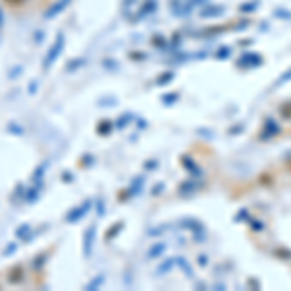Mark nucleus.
Wrapping results in <instances>:
<instances>
[{
  "label": "nucleus",
  "instance_id": "f257e3e1",
  "mask_svg": "<svg viewBox=\"0 0 291 291\" xmlns=\"http://www.w3.org/2000/svg\"><path fill=\"white\" fill-rule=\"evenodd\" d=\"M64 49V35L63 33H59L56 35V39H54V43H52V47L49 49V52L45 54V59H43V70H49L52 64H54V61L59 59V54L63 52Z\"/></svg>",
  "mask_w": 291,
  "mask_h": 291
},
{
  "label": "nucleus",
  "instance_id": "f03ea898",
  "mask_svg": "<svg viewBox=\"0 0 291 291\" xmlns=\"http://www.w3.org/2000/svg\"><path fill=\"white\" fill-rule=\"evenodd\" d=\"M26 278V268L24 264H14L10 270H8V281L12 283V285H18V283H22Z\"/></svg>",
  "mask_w": 291,
  "mask_h": 291
},
{
  "label": "nucleus",
  "instance_id": "7ed1b4c3",
  "mask_svg": "<svg viewBox=\"0 0 291 291\" xmlns=\"http://www.w3.org/2000/svg\"><path fill=\"white\" fill-rule=\"evenodd\" d=\"M70 2H72V0H56L47 12H43V20H52L54 16H59L61 12H64V8H68Z\"/></svg>",
  "mask_w": 291,
  "mask_h": 291
},
{
  "label": "nucleus",
  "instance_id": "20e7f679",
  "mask_svg": "<svg viewBox=\"0 0 291 291\" xmlns=\"http://www.w3.org/2000/svg\"><path fill=\"white\" fill-rule=\"evenodd\" d=\"M41 192H43V187H37V185H29V187H26V192H24V202L35 204L39 198H41Z\"/></svg>",
  "mask_w": 291,
  "mask_h": 291
},
{
  "label": "nucleus",
  "instance_id": "39448f33",
  "mask_svg": "<svg viewBox=\"0 0 291 291\" xmlns=\"http://www.w3.org/2000/svg\"><path fill=\"white\" fill-rule=\"evenodd\" d=\"M47 167H49V163H47V161H43V163H39L37 167L33 169V173H31V177H29L31 185L43 187V177H45V171H47Z\"/></svg>",
  "mask_w": 291,
  "mask_h": 291
},
{
  "label": "nucleus",
  "instance_id": "423d86ee",
  "mask_svg": "<svg viewBox=\"0 0 291 291\" xmlns=\"http://www.w3.org/2000/svg\"><path fill=\"white\" fill-rule=\"evenodd\" d=\"M33 237H35V233H31V225H29V223H22L20 227L16 229V239L27 243V241H31Z\"/></svg>",
  "mask_w": 291,
  "mask_h": 291
},
{
  "label": "nucleus",
  "instance_id": "0eeeda50",
  "mask_svg": "<svg viewBox=\"0 0 291 291\" xmlns=\"http://www.w3.org/2000/svg\"><path fill=\"white\" fill-rule=\"evenodd\" d=\"M89 208V202H84L80 208H76V210H70V214H66V221L68 223H74V221H78L80 217H84V214H86V210Z\"/></svg>",
  "mask_w": 291,
  "mask_h": 291
},
{
  "label": "nucleus",
  "instance_id": "6e6552de",
  "mask_svg": "<svg viewBox=\"0 0 291 291\" xmlns=\"http://www.w3.org/2000/svg\"><path fill=\"white\" fill-rule=\"evenodd\" d=\"M24 192H26V185H24V183H18L16 189H14V192L10 194V202L12 204L24 202Z\"/></svg>",
  "mask_w": 291,
  "mask_h": 291
},
{
  "label": "nucleus",
  "instance_id": "1a4fd4ad",
  "mask_svg": "<svg viewBox=\"0 0 291 291\" xmlns=\"http://www.w3.org/2000/svg\"><path fill=\"white\" fill-rule=\"evenodd\" d=\"M93 237H95V227H89V231H86V235H84V254L86 256H89V253H91Z\"/></svg>",
  "mask_w": 291,
  "mask_h": 291
},
{
  "label": "nucleus",
  "instance_id": "9d476101",
  "mask_svg": "<svg viewBox=\"0 0 291 291\" xmlns=\"http://www.w3.org/2000/svg\"><path fill=\"white\" fill-rule=\"evenodd\" d=\"M47 262V253H37L33 256V260H31V268L39 272V270H43V266Z\"/></svg>",
  "mask_w": 291,
  "mask_h": 291
},
{
  "label": "nucleus",
  "instance_id": "9b49d317",
  "mask_svg": "<svg viewBox=\"0 0 291 291\" xmlns=\"http://www.w3.org/2000/svg\"><path fill=\"white\" fill-rule=\"evenodd\" d=\"M8 132H12V134H16V136H24L26 134V130H24V127L22 125H18V123H8Z\"/></svg>",
  "mask_w": 291,
  "mask_h": 291
},
{
  "label": "nucleus",
  "instance_id": "f8f14e48",
  "mask_svg": "<svg viewBox=\"0 0 291 291\" xmlns=\"http://www.w3.org/2000/svg\"><path fill=\"white\" fill-rule=\"evenodd\" d=\"M16 251H18V243H10V245L2 251V256H10V254H14Z\"/></svg>",
  "mask_w": 291,
  "mask_h": 291
},
{
  "label": "nucleus",
  "instance_id": "ddd939ff",
  "mask_svg": "<svg viewBox=\"0 0 291 291\" xmlns=\"http://www.w3.org/2000/svg\"><path fill=\"white\" fill-rule=\"evenodd\" d=\"M82 63H84V61H76V63L72 61V63H68V66H66V72H72V68L76 70V68H78V66H80Z\"/></svg>",
  "mask_w": 291,
  "mask_h": 291
},
{
  "label": "nucleus",
  "instance_id": "4468645a",
  "mask_svg": "<svg viewBox=\"0 0 291 291\" xmlns=\"http://www.w3.org/2000/svg\"><path fill=\"white\" fill-rule=\"evenodd\" d=\"M109 128H111L109 123H101V125L97 127V130H99V134H103V132H109Z\"/></svg>",
  "mask_w": 291,
  "mask_h": 291
},
{
  "label": "nucleus",
  "instance_id": "2eb2a0df",
  "mask_svg": "<svg viewBox=\"0 0 291 291\" xmlns=\"http://www.w3.org/2000/svg\"><path fill=\"white\" fill-rule=\"evenodd\" d=\"M20 72H22V66H16L14 70H10V78H18L20 76Z\"/></svg>",
  "mask_w": 291,
  "mask_h": 291
},
{
  "label": "nucleus",
  "instance_id": "dca6fc26",
  "mask_svg": "<svg viewBox=\"0 0 291 291\" xmlns=\"http://www.w3.org/2000/svg\"><path fill=\"white\" fill-rule=\"evenodd\" d=\"M6 4H10V6H20V4H24L26 0H4Z\"/></svg>",
  "mask_w": 291,
  "mask_h": 291
},
{
  "label": "nucleus",
  "instance_id": "f3484780",
  "mask_svg": "<svg viewBox=\"0 0 291 291\" xmlns=\"http://www.w3.org/2000/svg\"><path fill=\"white\" fill-rule=\"evenodd\" d=\"M99 283H101V278H95V279H93V281H91V283L88 285V289H93V287H97Z\"/></svg>",
  "mask_w": 291,
  "mask_h": 291
},
{
  "label": "nucleus",
  "instance_id": "a211bd4d",
  "mask_svg": "<svg viewBox=\"0 0 291 291\" xmlns=\"http://www.w3.org/2000/svg\"><path fill=\"white\" fill-rule=\"evenodd\" d=\"M35 91H37V82H35V80H33V82H31V84H29V93H31V95H33V93H35Z\"/></svg>",
  "mask_w": 291,
  "mask_h": 291
},
{
  "label": "nucleus",
  "instance_id": "6ab92c4d",
  "mask_svg": "<svg viewBox=\"0 0 291 291\" xmlns=\"http://www.w3.org/2000/svg\"><path fill=\"white\" fill-rule=\"evenodd\" d=\"M63 179H64V183H72V175H70L68 171H64L63 173Z\"/></svg>",
  "mask_w": 291,
  "mask_h": 291
},
{
  "label": "nucleus",
  "instance_id": "aec40b11",
  "mask_svg": "<svg viewBox=\"0 0 291 291\" xmlns=\"http://www.w3.org/2000/svg\"><path fill=\"white\" fill-rule=\"evenodd\" d=\"M4 26V12H2V8H0V29Z\"/></svg>",
  "mask_w": 291,
  "mask_h": 291
}]
</instances>
